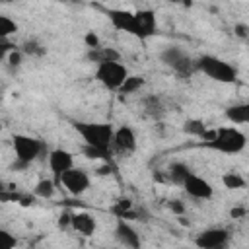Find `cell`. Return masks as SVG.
<instances>
[{
    "label": "cell",
    "mask_w": 249,
    "mask_h": 249,
    "mask_svg": "<svg viewBox=\"0 0 249 249\" xmlns=\"http://www.w3.org/2000/svg\"><path fill=\"white\" fill-rule=\"evenodd\" d=\"M202 146L222 154H239L247 146V136L237 126H220L214 128V136L202 142Z\"/></svg>",
    "instance_id": "1"
},
{
    "label": "cell",
    "mask_w": 249,
    "mask_h": 249,
    "mask_svg": "<svg viewBox=\"0 0 249 249\" xmlns=\"http://www.w3.org/2000/svg\"><path fill=\"white\" fill-rule=\"evenodd\" d=\"M195 66L198 72H202L204 76H208L210 80L220 82V84H233L237 80L235 66H231L224 58H218L214 54H200L195 60Z\"/></svg>",
    "instance_id": "2"
},
{
    "label": "cell",
    "mask_w": 249,
    "mask_h": 249,
    "mask_svg": "<svg viewBox=\"0 0 249 249\" xmlns=\"http://www.w3.org/2000/svg\"><path fill=\"white\" fill-rule=\"evenodd\" d=\"M74 130L80 134L86 146L93 148H105L111 150V140H113V126L109 123H86V121H76Z\"/></svg>",
    "instance_id": "3"
},
{
    "label": "cell",
    "mask_w": 249,
    "mask_h": 249,
    "mask_svg": "<svg viewBox=\"0 0 249 249\" xmlns=\"http://www.w3.org/2000/svg\"><path fill=\"white\" fill-rule=\"evenodd\" d=\"M12 146H14V154H16V160L23 165H31L35 160H41L45 158L49 152H47V144L39 138H33V136H27V134H16L12 138Z\"/></svg>",
    "instance_id": "4"
},
{
    "label": "cell",
    "mask_w": 249,
    "mask_h": 249,
    "mask_svg": "<svg viewBox=\"0 0 249 249\" xmlns=\"http://www.w3.org/2000/svg\"><path fill=\"white\" fill-rule=\"evenodd\" d=\"M95 80L111 91H117L121 88V84L124 82V78L128 76V68L124 64H121V60H111V62H99L95 64V72H93Z\"/></svg>",
    "instance_id": "5"
},
{
    "label": "cell",
    "mask_w": 249,
    "mask_h": 249,
    "mask_svg": "<svg viewBox=\"0 0 249 249\" xmlns=\"http://www.w3.org/2000/svg\"><path fill=\"white\" fill-rule=\"evenodd\" d=\"M160 58H161V62L167 68H171L175 74H179L183 78H189V76H193V72H196L193 56L189 53H185L181 47H167V49H163Z\"/></svg>",
    "instance_id": "6"
},
{
    "label": "cell",
    "mask_w": 249,
    "mask_h": 249,
    "mask_svg": "<svg viewBox=\"0 0 249 249\" xmlns=\"http://www.w3.org/2000/svg\"><path fill=\"white\" fill-rule=\"evenodd\" d=\"M107 18H109L111 25L117 31H124V33L140 39V29H138V21H136L134 12L121 10V8H109L107 10Z\"/></svg>",
    "instance_id": "7"
},
{
    "label": "cell",
    "mask_w": 249,
    "mask_h": 249,
    "mask_svg": "<svg viewBox=\"0 0 249 249\" xmlns=\"http://www.w3.org/2000/svg\"><path fill=\"white\" fill-rule=\"evenodd\" d=\"M47 161H49V167L53 171V181L58 187L60 185V177L70 167H74V156H72V152H68L64 148H54V150H51L47 154Z\"/></svg>",
    "instance_id": "8"
},
{
    "label": "cell",
    "mask_w": 249,
    "mask_h": 249,
    "mask_svg": "<svg viewBox=\"0 0 249 249\" xmlns=\"http://www.w3.org/2000/svg\"><path fill=\"white\" fill-rule=\"evenodd\" d=\"M230 243V231L226 228H206L195 237V245L200 249H224Z\"/></svg>",
    "instance_id": "9"
},
{
    "label": "cell",
    "mask_w": 249,
    "mask_h": 249,
    "mask_svg": "<svg viewBox=\"0 0 249 249\" xmlns=\"http://www.w3.org/2000/svg\"><path fill=\"white\" fill-rule=\"evenodd\" d=\"M136 146H138V140H136V134H134L132 126L123 124V126L113 130L111 150H115V152H119L123 156H128V154H134Z\"/></svg>",
    "instance_id": "10"
},
{
    "label": "cell",
    "mask_w": 249,
    "mask_h": 249,
    "mask_svg": "<svg viewBox=\"0 0 249 249\" xmlns=\"http://www.w3.org/2000/svg\"><path fill=\"white\" fill-rule=\"evenodd\" d=\"M89 175L80 169V167H70L62 177H60V185H64V189L74 195V196H80L84 195L88 189H89Z\"/></svg>",
    "instance_id": "11"
},
{
    "label": "cell",
    "mask_w": 249,
    "mask_h": 249,
    "mask_svg": "<svg viewBox=\"0 0 249 249\" xmlns=\"http://www.w3.org/2000/svg\"><path fill=\"white\" fill-rule=\"evenodd\" d=\"M181 187H183V191H185L189 196H193V198H196V200H208V198H212V195H214V187H212L204 177H200V175H196V173H193V171L185 177V181L181 183Z\"/></svg>",
    "instance_id": "12"
},
{
    "label": "cell",
    "mask_w": 249,
    "mask_h": 249,
    "mask_svg": "<svg viewBox=\"0 0 249 249\" xmlns=\"http://www.w3.org/2000/svg\"><path fill=\"white\" fill-rule=\"evenodd\" d=\"M113 233H115L117 243H121L124 247H130V249H138L140 247V235L134 230V226L128 224V220L117 218V224H115V231Z\"/></svg>",
    "instance_id": "13"
},
{
    "label": "cell",
    "mask_w": 249,
    "mask_h": 249,
    "mask_svg": "<svg viewBox=\"0 0 249 249\" xmlns=\"http://www.w3.org/2000/svg\"><path fill=\"white\" fill-rule=\"evenodd\" d=\"M70 230H74L76 233L80 235H93L95 230H97V222L95 218L89 214V212H72V218H70Z\"/></svg>",
    "instance_id": "14"
},
{
    "label": "cell",
    "mask_w": 249,
    "mask_h": 249,
    "mask_svg": "<svg viewBox=\"0 0 249 249\" xmlns=\"http://www.w3.org/2000/svg\"><path fill=\"white\" fill-rule=\"evenodd\" d=\"M134 16H136V21H138L140 39H148V37H152V35L156 33V27H158L154 10H148V8H144V10H138V12H134Z\"/></svg>",
    "instance_id": "15"
},
{
    "label": "cell",
    "mask_w": 249,
    "mask_h": 249,
    "mask_svg": "<svg viewBox=\"0 0 249 249\" xmlns=\"http://www.w3.org/2000/svg\"><path fill=\"white\" fill-rule=\"evenodd\" d=\"M86 58L93 64H99V62H111V60H121V53L113 47H95V49H88V54Z\"/></svg>",
    "instance_id": "16"
},
{
    "label": "cell",
    "mask_w": 249,
    "mask_h": 249,
    "mask_svg": "<svg viewBox=\"0 0 249 249\" xmlns=\"http://www.w3.org/2000/svg\"><path fill=\"white\" fill-rule=\"evenodd\" d=\"M224 115L231 124H245V123H249V105L233 103L224 111Z\"/></svg>",
    "instance_id": "17"
},
{
    "label": "cell",
    "mask_w": 249,
    "mask_h": 249,
    "mask_svg": "<svg viewBox=\"0 0 249 249\" xmlns=\"http://www.w3.org/2000/svg\"><path fill=\"white\" fill-rule=\"evenodd\" d=\"M167 173H169V179H171L175 185L181 187V183L185 181V177L191 173V167H189L187 163H183V161H173V163L167 167Z\"/></svg>",
    "instance_id": "18"
},
{
    "label": "cell",
    "mask_w": 249,
    "mask_h": 249,
    "mask_svg": "<svg viewBox=\"0 0 249 249\" xmlns=\"http://www.w3.org/2000/svg\"><path fill=\"white\" fill-rule=\"evenodd\" d=\"M144 84H146V80H144L142 76H130V74H128L117 91L123 93V95H132V93H136Z\"/></svg>",
    "instance_id": "19"
},
{
    "label": "cell",
    "mask_w": 249,
    "mask_h": 249,
    "mask_svg": "<svg viewBox=\"0 0 249 249\" xmlns=\"http://www.w3.org/2000/svg\"><path fill=\"white\" fill-rule=\"evenodd\" d=\"M222 183H224V187L230 189V191H237V189H243V187L247 185L245 177L239 175V173H235V171L224 173V175H222Z\"/></svg>",
    "instance_id": "20"
},
{
    "label": "cell",
    "mask_w": 249,
    "mask_h": 249,
    "mask_svg": "<svg viewBox=\"0 0 249 249\" xmlns=\"http://www.w3.org/2000/svg\"><path fill=\"white\" fill-rule=\"evenodd\" d=\"M54 193H56V185L53 179H41L33 189V195L39 198H51Z\"/></svg>",
    "instance_id": "21"
},
{
    "label": "cell",
    "mask_w": 249,
    "mask_h": 249,
    "mask_svg": "<svg viewBox=\"0 0 249 249\" xmlns=\"http://www.w3.org/2000/svg\"><path fill=\"white\" fill-rule=\"evenodd\" d=\"M142 105H144V111H146L148 115H152V117H160V115L163 113V105H161L160 97H156V95L144 97V99H142Z\"/></svg>",
    "instance_id": "22"
},
{
    "label": "cell",
    "mask_w": 249,
    "mask_h": 249,
    "mask_svg": "<svg viewBox=\"0 0 249 249\" xmlns=\"http://www.w3.org/2000/svg\"><path fill=\"white\" fill-rule=\"evenodd\" d=\"M23 54H27V56H43L45 53H47V49L39 43V41H35V39H27L23 45H21V49H19Z\"/></svg>",
    "instance_id": "23"
},
{
    "label": "cell",
    "mask_w": 249,
    "mask_h": 249,
    "mask_svg": "<svg viewBox=\"0 0 249 249\" xmlns=\"http://www.w3.org/2000/svg\"><path fill=\"white\" fill-rule=\"evenodd\" d=\"M16 31H18V23H16L10 16L0 14V39H8V37L14 35Z\"/></svg>",
    "instance_id": "24"
},
{
    "label": "cell",
    "mask_w": 249,
    "mask_h": 249,
    "mask_svg": "<svg viewBox=\"0 0 249 249\" xmlns=\"http://www.w3.org/2000/svg\"><path fill=\"white\" fill-rule=\"evenodd\" d=\"M84 156L89 158V160H103V161H109V160H111V150L93 148V146H86V144H84Z\"/></svg>",
    "instance_id": "25"
},
{
    "label": "cell",
    "mask_w": 249,
    "mask_h": 249,
    "mask_svg": "<svg viewBox=\"0 0 249 249\" xmlns=\"http://www.w3.org/2000/svg\"><path fill=\"white\" fill-rule=\"evenodd\" d=\"M183 130H185L187 134H191V136H198V138H200L202 132L206 130V126H204V123L198 121V119H189V121H185Z\"/></svg>",
    "instance_id": "26"
},
{
    "label": "cell",
    "mask_w": 249,
    "mask_h": 249,
    "mask_svg": "<svg viewBox=\"0 0 249 249\" xmlns=\"http://www.w3.org/2000/svg\"><path fill=\"white\" fill-rule=\"evenodd\" d=\"M18 245V239L4 228H0V249H12Z\"/></svg>",
    "instance_id": "27"
},
{
    "label": "cell",
    "mask_w": 249,
    "mask_h": 249,
    "mask_svg": "<svg viewBox=\"0 0 249 249\" xmlns=\"http://www.w3.org/2000/svg\"><path fill=\"white\" fill-rule=\"evenodd\" d=\"M6 58H8V64H10V66H19L21 60H23V53H21L19 49H12Z\"/></svg>",
    "instance_id": "28"
},
{
    "label": "cell",
    "mask_w": 249,
    "mask_h": 249,
    "mask_svg": "<svg viewBox=\"0 0 249 249\" xmlns=\"http://www.w3.org/2000/svg\"><path fill=\"white\" fill-rule=\"evenodd\" d=\"M70 218H72V212H70V210H64V212L58 216V222H56L58 230H70Z\"/></svg>",
    "instance_id": "29"
},
{
    "label": "cell",
    "mask_w": 249,
    "mask_h": 249,
    "mask_svg": "<svg viewBox=\"0 0 249 249\" xmlns=\"http://www.w3.org/2000/svg\"><path fill=\"white\" fill-rule=\"evenodd\" d=\"M84 43H86L88 49H95V47H99V37H97L93 31H88V33L84 35Z\"/></svg>",
    "instance_id": "30"
},
{
    "label": "cell",
    "mask_w": 249,
    "mask_h": 249,
    "mask_svg": "<svg viewBox=\"0 0 249 249\" xmlns=\"http://www.w3.org/2000/svg\"><path fill=\"white\" fill-rule=\"evenodd\" d=\"M12 49H16V47H14V43H10L8 39H0V62L8 56V53H10Z\"/></svg>",
    "instance_id": "31"
},
{
    "label": "cell",
    "mask_w": 249,
    "mask_h": 249,
    "mask_svg": "<svg viewBox=\"0 0 249 249\" xmlns=\"http://www.w3.org/2000/svg\"><path fill=\"white\" fill-rule=\"evenodd\" d=\"M233 35L239 37V39H247V37H249V27H247L245 23H235V27H233Z\"/></svg>",
    "instance_id": "32"
},
{
    "label": "cell",
    "mask_w": 249,
    "mask_h": 249,
    "mask_svg": "<svg viewBox=\"0 0 249 249\" xmlns=\"http://www.w3.org/2000/svg\"><path fill=\"white\" fill-rule=\"evenodd\" d=\"M169 210H171L173 214H179V216H181V214H185V204H183L181 200H171V202H169Z\"/></svg>",
    "instance_id": "33"
},
{
    "label": "cell",
    "mask_w": 249,
    "mask_h": 249,
    "mask_svg": "<svg viewBox=\"0 0 249 249\" xmlns=\"http://www.w3.org/2000/svg\"><path fill=\"white\" fill-rule=\"evenodd\" d=\"M231 218H241V216H245V208H231Z\"/></svg>",
    "instance_id": "34"
},
{
    "label": "cell",
    "mask_w": 249,
    "mask_h": 249,
    "mask_svg": "<svg viewBox=\"0 0 249 249\" xmlns=\"http://www.w3.org/2000/svg\"><path fill=\"white\" fill-rule=\"evenodd\" d=\"M2 4H12V2H16V0H0Z\"/></svg>",
    "instance_id": "35"
},
{
    "label": "cell",
    "mask_w": 249,
    "mask_h": 249,
    "mask_svg": "<svg viewBox=\"0 0 249 249\" xmlns=\"http://www.w3.org/2000/svg\"><path fill=\"white\" fill-rule=\"evenodd\" d=\"M169 2H185V4H191L189 0H169Z\"/></svg>",
    "instance_id": "36"
},
{
    "label": "cell",
    "mask_w": 249,
    "mask_h": 249,
    "mask_svg": "<svg viewBox=\"0 0 249 249\" xmlns=\"http://www.w3.org/2000/svg\"><path fill=\"white\" fill-rule=\"evenodd\" d=\"M0 132H2V123H0Z\"/></svg>",
    "instance_id": "37"
}]
</instances>
